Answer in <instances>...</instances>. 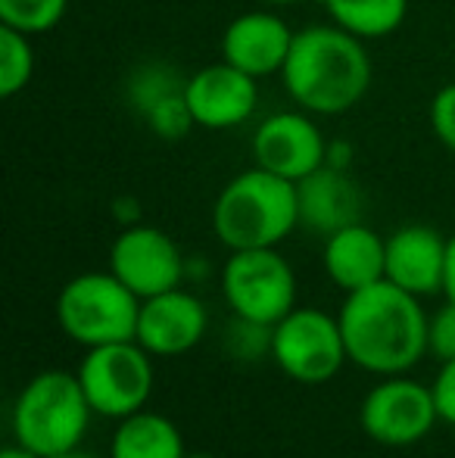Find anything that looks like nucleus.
Listing matches in <instances>:
<instances>
[{
  "label": "nucleus",
  "mask_w": 455,
  "mask_h": 458,
  "mask_svg": "<svg viewBox=\"0 0 455 458\" xmlns=\"http://www.w3.org/2000/svg\"><path fill=\"white\" fill-rule=\"evenodd\" d=\"M337 318L350 365L377 377L409 374L427 352L431 315H425L421 296L396 287L387 277L346 293Z\"/></svg>",
  "instance_id": "f257e3e1"
},
{
  "label": "nucleus",
  "mask_w": 455,
  "mask_h": 458,
  "mask_svg": "<svg viewBox=\"0 0 455 458\" xmlns=\"http://www.w3.org/2000/svg\"><path fill=\"white\" fill-rule=\"evenodd\" d=\"M281 75L306 113L341 115L368 94L371 60L362 38L341 25H306L293 35Z\"/></svg>",
  "instance_id": "f03ea898"
},
{
  "label": "nucleus",
  "mask_w": 455,
  "mask_h": 458,
  "mask_svg": "<svg viewBox=\"0 0 455 458\" xmlns=\"http://www.w3.org/2000/svg\"><path fill=\"white\" fill-rule=\"evenodd\" d=\"M297 225V182H287L259 165L231 178L213 206V231L231 253L278 247Z\"/></svg>",
  "instance_id": "7ed1b4c3"
},
{
  "label": "nucleus",
  "mask_w": 455,
  "mask_h": 458,
  "mask_svg": "<svg viewBox=\"0 0 455 458\" xmlns=\"http://www.w3.org/2000/svg\"><path fill=\"white\" fill-rule=\"evenodd\" d=\"M91 403L79 374L41 371L19 390L10 411L13 443L41 458L81 446L91 428Z\"/></svg>",
  "instance_id": "20e7f679"
},
{
  "label": "nucleus",
  "mask_w": 455,
  "mask_h": 458,
  "mask_svg": "<svg viewBox=\"0 0 455 458\" xmlns=\"http://www.w3.org/2000/svg\"><path fill=\"white\" fill-rule=\"evenodd\" d=\"M140 296L113 272H85L63 284L56 321L72 344L94 350L138 337Z\"/></svg>",
  "instance_id": "39448f33"
},
{
  "label": "nucleus",
  "mask_w": 455,
  "mask_h": 458,
  "mask_svg": "<svg viewBox=\"0 0 455 458\" xmlns=\"http://www.w3.org/2000/svg\"><path fill=\"white\" fill-rule=\"evenodd\" d=\"M222 293L237 318L274 327L297 309V275L278 247L234 250L222 268Z\"/></svg>",
  "instance_id": "423d86ee"
},
{
  "label": "nucleus",
  "mask_w": 455,
  "mask_h": 458,
  "mask_svg": "<svg viewBox=\"0 0 455 458\" xmlns=\"http://www.w3.org/2000/svg\"><path fill=\"white\" fill-rule=\"evenodd\" d=\"M75 374L85 386L94 415L113 418V421H122V418L147 409L153 380H156L153 356L138 340L94 346L85 352Z\"/></svg>",
  "instance_id": "0eeeda50"
},
{
  "label": "nucleus",
  "mask_w": 455,
  "mask_h": 458,
  "mask_svg": "<svg viewBox=\"0 0 455 458\" xmlns=\"http://www.w3.org/2000/svg\"><path fill=\"white\" fill-rule=\"evenodd\" d=\"M272 359L297 384H324L350 362L341 318L322 309L297 306L274 325Z\"/></svg>",
  "instance_id": "6e6552de"
},
{
  "label": "nucleus",
  "mask_w": 455,
  "mask_h": 458,
  "mask_svg": "<svg viewBox=\"0 0 455 458\" xmlns=\"http://www.w3.org/2000/svg\"><path fill=\"white\" fill-rule=\"evenodd\" d=\"M437 421L440 411L434 386H425L409 374L381 377V384L371 386L358 405V424H362L365 437L390 449H406L421 443Z\"/></svg>",
  "instance_id": "1a4fd4ad"
},
{
  "label": "nucleus",
  "mask_w": 455,
  "mask_h": 458,
  "mask_svg": "<svg viewBox=\"0 0 455 458\" xmlns=\"http://www.w3.org/2000/svg\"><path fill=\"white\" fill-rule=\"evenodd\" d=\"M110 272L125 287H131L140 300H150L165 290L181 287L184 256L178 243L153 225H128L113 241Z\"/></svg>",
  "instance_id": "9d476101"
},
{
  "label": "nucleus",
  "mask_w": 455,
  "mask_h": 458,
  "mask_svg": "<svg viewBox=\"0 0 455 458\" xmlns=\"http://www.w3.org/2000/svg\"><path fill=\"white\" fill-rule=\"evenodd\" d=\"M328 140L306 113H274L256 128L253 157L259 169H268L287 182H303L328 163Z\"/></svg>",
  "instance_id": "9b49d317"
},
{
  "label": "nucleus",
  "mask_w": 455,
  "mask_h": 458,
  "mask_svg": "<svg viewBox=\"0 0 455 458\" xmlns=\"http://www.w3.org/2000/svg\"><path fill=\"white\" fill-rule=\"evenodd\" d=\"M209 327V312L190 290H165L150 300H140L138 315V344L150 356L172 359L190 352Z\"/></svg>",
  "instance_id": "f8f14e48"
},
{
  "label": "nucleus",
  "mask_w": 455,
  "mask_h": 458,
  "mask_svg": "<svg viewBox=\"0 0 455 458\" xmlns=\"http://www.w3.org/2000/svg\"><path fill=\"white\" fill-rule=\"evenodd\" d=\"M184 100L194 115V125L219 131V128L240 125L253 115L259 88H256L253 75L222 60L184 81Z\"/></svg>",
  "instance_id": "ddd939ff"
},
{
  "label": "nucleus",
  "mask_w": 455,
  "mask_h": 458,
  "mask_svg": "<svg viewBox=\"0 0 455 458\" xmlns=\"http://www.w3.org/2000/svg\"><path fill=\"white\" fill-rule=\"evenodd\" d=\"M297 31L287 29L281 16L268 10H253L237 16L222 35V60L253 79H265L284 69Z\"/></svg>",
  "instance_id": "4468645a"
},
{
  "label": "nucleus",
  "mask_w": 455,
  "mask_h": 458,
  "mask_svg": "<svg viewBox=\"0 0 455 458\" xmlns=\"http://www.w3.org/2000/svg\"><path fill=\"white\" fill-rule=\"evenodd\" d=\"M446 243L440 231L427 225H406L387 237V281L415 296L443 293Z\"/></svg>",
  "instance_id": "2eb2a0df"
},
{
  "label": "nucleus",
  "mask_w": 455,
  "mask_h": 458,
  "mask_svg": "<svg viewBox=\"0 0 455 458\" xmlns=\"http://www.w3.org/2000/svg\"><path fill=\"white\" fill-rule=\"evenodd\" d=\"M299 197V225L316 234L328 237L334 231L356 225L362 216V191L341 165L324 163L303 182H297Z\"/></svg>",
  "instance_id": "dca6fc26"
},
{
  "label": "nucleus",
  "mask_w": 455,
  "mask_h": 458,
  "mask_svg": "<svg viewBox=\"0 0 455 458\" xmlns=\"http://www.w3.org/2000/svg\"><path fill=\"white\" fill-rule=\"evenodd\" d=\"M322 262L328 277L343 293L362 290L387 277V237L362 222L346 225L324 237Z\"/></svg>",
  "instance_id": "f3484780"
},
{
  "label": "nucleus",
  "mask_w": 455,
  "mask_h": 458,
  "mask_svg": "<svg viewBox=\"0 0 455 458\" xmlns=\"http://www.w3.org/2000/svg\"><path fill=\"white\" fill-rule=\"evenodd\" d=\"M184 437L159 411H134L122 418L110 440V458H184Z\"/></svg>",
  "instance_id": "a211bd4d"
},
{
  "label": "nucleus",
  "mask_w": 455,
  "mask_h": 458,
  "mask_svg": "<svg viewBox=\"0 0 455 458\" xmlns=\"http://www.w3.org/2000/svg\"><path fill=\"white\" fill-rule=\"evenodd\" d=\"M322 4L331 22L362 41L393 35L409 13V0H322Z\"/></svg>",
  "instance_id": "6ab92c4d"
},
{
  "label": "nucleus",
  "mask_w": 455,
  "mask_h": 458,
  "mask_svg": "<svg viewBox=\"0 0 455 458\" xmlns=\"http://www.w3.org/2000/svg\"><path fill=\"white\" fill-rule=\"evenodd\" d=\"M35 75V50L31 35L4 25L0 29V94L16 97Z\"/></svg>",
  "instance_id": "aec40b11"
},
{
  "label": "nucleus",
  "mask_w": 455,
  "mask_h": 458,
  "mask_svg": "<svg viewBox=\"0 0 455 458\" xmlns=\"http://www.w3.org/2000/svg\"><path fill=\"white\" fill-rule=\"evenodd\" d=\"M69 0H0V22L25 31V35H44L56 29L66 13Z\"/></svg>",
  "instance_id": "412c9836"
},
{
  "label": "nucleus",
  "mask_w": 455,
  "mask_h": 458,
  "mask_svg": "<svg viewBox=\"0 0 455 458\" xmlns=\"http://www.w3.org/2000/svg\"><path fill=\"white\" fill-rule=\"evenodd\" d=\"M272 334H274L272 325H259V321H247L234 315L231 340H228L231 356H237L240 362H256L265 352L272 356Z\"/></svg>",
  "instance_id": "4be33fe9"
},
{
  "label": "nucleus",
  "mask_w": 455,
  "mask_h": 458,
  "mask_svg": "<svg viewBox=\"0 0 455 458\" xmlns=\"http://www.w3.org/2000/svg\"><path fill=\"white\" fill-rule=\"evenodd\" d=\"M427 352L440 362L455 359V302L450 300L427 318Z\"/></svg>",
  "instance_id": "5701e85b"
},
{
  "label": "nucleus",
  "mask_w": 455,
  "mask_h": 458,
  "mask_svg": "<svg viewBox=\"0 0 455 458\" xmlns=\"http://www.w3.org/2000/svg\"><path fill=\"white\" fill-rule=\"evenodd\" d=\"M431 125H434V134H437V138L455 153V81L446 88H440L437 97H434Z\"/></svg>",
  "instance_id": "b1692460"
},
{
  "label": "nucleus",
  "mask_w": 455,
  "mask_h": 458,
  "mask_svg": "<svg viewBox=\"0 0 455 458\" xmlns=\"http://www.w3.org/2000/svg\"><path fill=\"white\" fill-rule=\"evenodd\" d=\"M431 386H434V399H437L440 421L455 428V359L440 365V371Z\"/></svg>",
  "instance_id": "393cba45"
},
{
  "label": "nucleus",
  "mask_w": 455,
  "mask_h": 458,
  "mask_svg": "<svg viewBox=\"0 0 455 458\" xmlns=\"http://www.w3.org/2000/svg\"><path fill=\"white\" fill-rule=\"evenodd\" d=\"M443 296L455 302V234L446 243V275H443Z\"/></svg>",
  "instance_id": "a878e982"
},
{
  "label": "nucleus",
  "mask_w": 455,
  "mask_h": 458,
  "mask_svg": "<svg viewBox=\"0 0 455 458\" xmlns=\"http://www.w3.org/2000/svg\"><path fill=\"white\" fill-rule=\"evenodd\" d=\"M0 458H41V455H35V453H29V449H22V446H6L4 453H0Z\"/></svg>",
  "instance_id": "bb28decb"
},
{
  "label": "nucleus",
  "mask_w": 455,
  "mask_h": 458,
  "mask_svg": "<svg viewBox=\"0 0 455 458\" xmlns=\"http://www.w3.org/2000/svg\"><path fill=\"white\" fill-rule=\"evenodd\" d=\"M54 458H97V455L88 453V449H81V446H75V449H69V453H60V455H54Z\"/></svg>",
  "instance_id": "cd10ccee"
},
{
  "label": "nucleus",
  "mask_w": 455,
  "mask_h": 458,
  "mask_svg": "<svg viewBox=\"0 0 455 458\" xmlns=\"http://www.w3.org/2000/svg\"><path fill=\"white\" fill-rule=\"evenodd\" d=\"M184 458H215V455H209V453H188Z\"/></svg>",
  "instance_id": "c85d7f7f"
},
{
  "label": "nucleus",
  "mask_w": 455,
  "mask_h": 458,
  "mask_svg": "<svg viewBox=\"0 0 455 458\" xmlns=\"http://www.w3.org/2000/svg\"><path fill=\"white\" fill-rule=\"evenodd\" d=\"M265 4H299V0H265Z\"/></svg>",
  "instance_id": "c756f323"
}]
</instances>
